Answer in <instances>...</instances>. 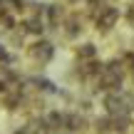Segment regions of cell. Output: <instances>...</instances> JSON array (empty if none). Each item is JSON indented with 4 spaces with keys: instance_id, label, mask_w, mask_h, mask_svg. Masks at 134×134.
Returning <instances> with one entry per match:
<instances>
[{
    "instance_id": "1",
    "label": "cell",
    "mask_w": 134,
    "mask_h": 134,
    "mask_svg": "<svg viewBox=\"0 0 134 134\" xmlns=\"http://www.w3.org/2000/svg\"><path fill=\"white\" fill-rule=\"evenodd\" d=\"M102 107H104L107 117H132V107L129 102H127L124 92H107V94H102Z\"/></svg>"
},
{
    "instance_id": "2",
    "label": "cell",
    "mask_w": 134,
    "mask_h": 134,
    "mask_svg": "<svg viewBox=\"0 0 134 134\" xmlns=\"http://www.w3.org/2000/svg\"><path fill=\"white\" fill-rule=\"evenodd\" d=\"M27 57L32 60V62H37V65H47L50 60L55 57V45L50 42V40L40 37L27 47Z\"/></svg>"
},
{
    "instance_id": "3",
    "label": "cell",
    "mask_w": 134,
    "mask_h": 134,
    "mask_svg": "<svg viewBox=\"0 0 134 134\" xmlns=\"http://www.w3.org/2000/svg\"><path fill=\"white\" fill-rule=\"evenodd\" d=\"M119 18H122V10L119 8H107L104 13L99 15V18L94 20V27H97V32H102V35H109L112 30L119 25Z\"/></svg>"
},
{
    "instance_id": "4",
    "label": "cell",
    "mask_w": 134,
    "mask_h": 134,
    "mask_svg": "<svg viewBox=\"0 0 134 134\" xmlns=\"http://www.w3.org/2000/svg\"><path fill=\"white\" fill-rule=\"evenodd\" d=\"M92 127V122L87 119V114L82 112H67V132L70 134H87Z\"/></svg>"
},
{
    "instance_id": "5",
    "label": "cell",
    "mask_w": 134,
    "mask_h": 134,
    "mask_svg": "<svg viewBox=\"0 0 134 134\" xmlns=\"http://www.w3.org/2000/svg\"><path fill=\"white\" fill-rule=\"evenodd\" d=\"M62 35L67 40H75V37H80L82 35V30H85V23H82V18L77 13H72V15H67V20L62 23Z\"/></svg>"
},
{
    "instance_id": "6",
    "label": "cell",
    "mask_w": 134,
    "mask_h": 134,
    "mask_svg": "<svg viewBox=\"0 0 134 134\" xmlns=\"http://www.w3.org/2000/svg\"><path fill=\"white\" fill-rule=\"evenodd\" d=\"M23 27L27 35H35V37H42L45 30H47V23H45L42 15H27V18L23 20Z\"/></svg>"
},
{
    "instance_id": "7",
    "label": "cell",
    "mask_w": 134,
    "mask_h": 134,
    "mask_svg": "<svg viewBox=\"0 0 134 134\" xmlns=\"http://www.w3.org/2000/svg\"><path fill=\"white\" fill-rule=\"evenodd\" d=\"M97 45L94 42H80V45H75V57H77V62H90V60H97Z\"/></svg>"
},
{
    "instance_id": "8",
    "label": "cell",
    "mask_w": 134,
    "mask_h": 134,
    "mask_svg": "<svg viewBox=\"0 0 134 134\" xmlns=\"http://www.w3.org/2000/svg\"><path fill=\"white\" fill-rule=\"evenodd\" d=\"M15 18H13V13H0V35H10L15 30Z\"/></svg>"
},
{
    "instance_id": "9",
    "label": "cell",
    "mask_w": 134,
    "mask_h": 134,
    "mask_svg": "<svg viewBox=\"0 0 134 134\" xmlns=\"http://www.w3.org/2000/svg\"><path fill=\"white\" fill-rule=\"evenodd\" d=\"M5 3H8V10H10V13H23L25 5H30L27 0H5Z\"/></svg>"
},
{
    "instance_id": "10",
    "label": "cell",
    "mask_w": 134,
    "mask_h": 134,
    "mask_svg": "<svg viewBox=\"0 0 134 134\" xmlns=\"http://www.w3.org/2000/svg\"><path fill=\"white\" fill-rule=\"evenodd\" d=\"M77 107H80L82 114H87V112H92V99H82V102H77Z\"/></svg>"
},
{
    "instance_id": "11",
    "label": "cell",
    "mask_w": 134,
    "mask_h": 134,
    "mask_svg": "<svg viewBox=\"0 0 134 134\" xmlns=\"http://www.w3.org/2000/svg\"><path fill=\"white\" fill-rule=\"evenodd\" d=\"M65 3H70V5H77V3H85V0H65Z\"/></svg>"
}]
</instances>
